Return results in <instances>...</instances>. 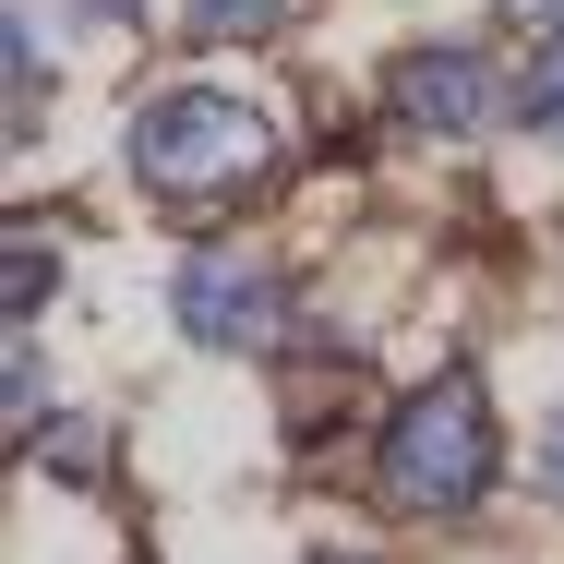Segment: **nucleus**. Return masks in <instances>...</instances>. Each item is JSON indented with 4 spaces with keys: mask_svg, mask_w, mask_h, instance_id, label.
I'll return each mask as SVG.
<instances>
[{
    "mask_svg": "<svg viewBox=\"0 0 564 564\" xmlns=\"http://www.w3.org/2000/svg\"><path fill=\"white\" fill-rule=\"evenodd\" d=\"M492 468H505V421H492L480 372H433L372 433V492L397 517H468V505H492Z\"/></svg>",
    "mask_w": 564,
    "mask_h": 564,
    "instance_id": "obj_1",
    "label": "nucleus"
},
{
    "mask_svg": "<svg viewBox=\"0 0 564 564\" xmlns=\"http://www.w3.org/2000/svg\"><path fill=\"white\" fill-rule=\"evenodd\" d=\"M264 169V120L217 97V85H156L132 109V181L156 205H205V193H240Z\"/></svg>",
    "mask_w": 564,
    "mask_h": 564,
    "instance_id": "obj_2",
    "label": "nucleus"
},
{
    "mask_svg": "<svg viewBox=\"0 0 564 564\" xmlns=\"http://www.w3.org/2000/svg\"><path fill=\"white\" fill-rule=\"evenodd\" d=\"M169 325L193 348H276L289 337V289H276L264 252H193L169 276Z\"/></svg>",
    "mask_w": 564,
    "mask_h": 564,
    "instance_id": "obj_3",
    "label": "nucleus"
},
{
    "mask_svg": "<svg viewBox=\"0 0 564 564\" xmlns=\"http://www.w3.org/2000/svg\"><path fill=\"white\" fill-rule=\"evenodd\" d=\"M384 109L409 120V132H433V144H456V132H480V120L505 109V73L480 48H397L384 61Z\"/></svg>",
    "mask_w": 564,
    "mask_h": 564,
    "instance_id": "obj_4",
    "label": "nucleus"
},
{
    "mask_svg": "<svg viewBox=\"0 0 564 564\" xmlns=\"http://www.w3.org/2000/svg\"><path fill=\"white\" fill-rule=\"evenodd\" d=\"M48 276H61L48 228H36V217H12V276H0V313H12V337H36V313H48Z\"/></svg>",
    "mask_w": 564,
    "mask_h": 564,
    "instance_id": "obj_5",
    "label": "nucleus"
},
{
    "mask_svg": "<svg viewBox=\"0 0 564 564\" xmlns=\"http://www.w3.org/2000/svg\"><path fill=\"white\" fill-rule=\"evenodd\" d=\"M517 120H529L541 144H564V36L529 61V73H517Z\"/></svg>",
    "mask_w": 564,
    "mask_h": 564,
    "instance_id": "obj_6",
    "label": "nucleus"
},
{
    "mask_svg": "<svg viewBox=\"0 0 564 564\" xmlns=\"http://www.w3.org/2000/svg\"><path fill=\"white\" fill-rule=\"evenodd\" d=\"M289 12H301V0H181V24H193V36H276Z\"/></svg>",
    "mask_w": 564,
    "mask_h": 564,
    "instance_id": "obj_7",
    "label": "nucleus"
},
{
    "mask_svg": "<svg viewBox=\"0 0 564 564\" xmlns=\"http://www.w3.org/2000/svg\"><path fill=\"white\" fill-rule=\"evenodd\" d=\"M36 468H61V480H109V421H61V433H36Z\"/></svg>",
    "mask_w": 564,
    "mask_h": 564,
    "instance_id": "obj_8",
    "label": "nucleus"
},
{
    "mask_svg": "<svg viewBox=\"0 0 564 564\" xmlns=\"http://www.w3.org/2000/svg\"><path fill=\"white\" fill-rule=\"evenodd\" d=\"M0 61H12V132H36V97H48V48H36V24H0Z\"/></svg>",
    "mask_w": 564,
    "mask_h": 564,
    "instance_id": "obj_9",
    "label": "nucleus"
},
{
    "mask_svg": "<svg viewBox=\"0 0 564 564\" xmlns=\"http://www.w3.org/2000/svg\"><path fill=\"white\" fill-rule=\"evenodd\" d=\"M0 397H12V433L36 445V433H48V360H36V337H12V372H0Z\"/></svg>",
    "mask_w": 564,
    "mask_h": 564,
    "instance_id": "obj_10",
    "label": "nucleus"
},
{
    "mask_svg": "<svg viewBox=\"0 0 564 564\" xmlns=\"http://www.w3.org/2000/svg\"><path fill=\"white\" fill-rule=\"evenodd\" d=\"M529 480H541V505H564V397H553V421H541V445H529Z\"/></svg>",
    "mask_w": 564,
    "mask_h": 564,
    "instance_id": "obj_11",
    "label": "nucleus"
},
{
    "mask_svg": "<svg viewBox=\"0 0 564 564\" xmlns=\"http://www.w3.org/2000/svg\"><path fill=\"white\" fill-rule=\"evenodd\" d=\"M492 12H505L517 36H541V48H553V36H564V0H492Z\"/></svg>",
    "mask_w": 564,
    "mask_h": 564,
    "instance_id": "obj_12",
    "label": "nucleus"
},
{
    "mask_svg": "<svg viewBox=\"0 0 564 564\" xmlns=\"http://www.w3.org/2000/svg\"><path fill=\"white\" fill-rule=\"evenodd\" d=\"M313 564H372V553H313Z\"/></svg>",
    "mask_w": 564,
    "mask_h": 564,
    "instance_id": "obj_13",
    "label": "nucleus"
}]
</instances>
